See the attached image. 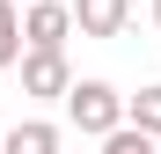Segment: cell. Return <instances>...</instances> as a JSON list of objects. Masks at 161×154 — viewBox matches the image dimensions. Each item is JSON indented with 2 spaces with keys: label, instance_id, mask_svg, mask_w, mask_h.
<instances>
[{
  "label": "cell",
  "instance_id": "2",
  "mask_svg": "<svg viewBox=\"0 0 161 154\" xmlns=\"http://www.w3.org/2000/svg\"><path fill=\"white\" fill-rule=\"evenodd\" d=\"M15 22H22V51H66L73 37L66 0H30V8H15Z\"/></svg>",
  "mask_w": 161,
  "mask_h": 154
},
{
  "label": "cell",
  "instance_id": "8",
  "mask_svg": "<svg viewBox=\"0 0 161 154\" xmlns=\"http://www.w3.org/2000/svg\"><path fill=\"white\" fill-rule=\"evenodd\" d=\"M103 154H154V140L132 132V125H117V132H103Z\"/></svg>",
  "mask_w": 161,
  "mask_h": 154
},
{
  "label": "cell",
  "instance_id": "7",
  "mask_svg": "<svg viewBox=\"0 0 161 154\" xmlns=\"http://www.w3.org/2000/svg\"><path fill=\"white\" fill-rule=\"evenodd\" d=\"M22 59V22H15V0H0V73Z\"/></svg>",
  "mask_w": 161,
  "mask_h": 154
},
{
  "label": "cell",
  "instance_id": "9",
  "mask_svg": "<svg viewBox=\"0 0 161 154\" xmlns=\"http://www.w3.org/2000/svg\"><path fill=\"white\" fill-rule=\"evenodd\" d=\"M154 22H161V0H154Z\"/></svg>",
  "mask_w": 161,
  "mask_h": 154
},
{
  "label": "cell",
  "instance_id": "6",
  "mask_svg": "<svg viewBox=\"0 0 161 154\" xmlns=\"http://www.w3.org/2000/svg\"><path fill=\"white\" fill-rule=\"evenodd\" d=\"M125 125L147 132V140H161V81H147L139 95H125Z\"/></svg>",
  "mask_w": 161,
  "mask_h": 154
},
{
  "label": "cell",
  "instance_id": "3",
  "mask_svg": "<svg viewBox=\"0 0 161 154\" xmlns=\"http://www.w3.org/2000/svg\"><path fill=\"white\" fill-rule=\"evenodd\" d=\"M15 66H22V95H44V103H51V95H66V88H73L66 51H22Z\"/></svg>",
  "mask_w": 161,
  "mask_h": 154
},
{
  "label": "cell",
  "instance_id": "4",
  "mask_svg": "<svg viewBox=\"0 0 161 154\" xmlns=\"http://www.w3.org/2000/svg\"><path fill=\"white\" fill-rule=\"evenodd\" d=\"M66 15H73L80 37H117L132 22V0H66Z\"/></svg>",
  "mask_w": 161,
  "mask_h": 154
},
{
  "label": "cell",
  "instance_id": "5",
  "mask_svg": "<svg viewBox=\"0 0 161 154\" xmlns=\"http://www.w3.org/2000/svg\"><path fill=\"white\" fill-rule=\"evenodd\" d=\"M66 140H59V125L51 117H22L15 132H0V154H59Z\"/></svg>",
  "mask_w": 161,
  "mask_h": 154
},
{
  "label": "cell",
  "instance_id": "10",
  "mask_svg": "<svg viewBox=\"0 0 161 154\" xmlns=\"http://www.w3.org/2000/svg\"><path fill=\"white\" fill-rule=\"evenodd\" d=\"M15 8H30V0H15Z\"/></svg>",
  "mask_w": 161,
  "mask_h": 154
},
{
  "label": "cell",
  "instance_id": "11",
  "mask_svg": "<svg viewBox=\"0 0 161 154\" xmlns=\"http://www.w3.org/2000/svg\"><path fill=\"white\" fill-rule=\"evenodd\" d=\"M59 154H66V147H59Z\"/></svg>",
  "mask_w": 161,
  "mask_h": 154
},
{
  "label": "cell",
  "instance_id": "1",
  "mask_svg": "<svg viewBox=\"0 0 161 154\" xmlns=\"http://www.w3.org/2000/svg\"><path fill=\"white\" fill-rule=\"evenodd\" d=\"M59 103H66L73 132H88V140H103V132H117V125H125V95H117L110 81H73Z\"/></svg>",
  "mask_w": 161,
  "mask_h": 154
}]
</instances>
